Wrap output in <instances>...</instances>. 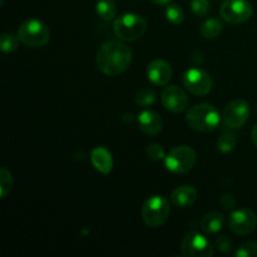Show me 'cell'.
<instances>
[{
    "label": "cell",
    "mask_w": 257,
    "mask_h": 257,
    "mask_svg": "<svg viewBox=\"0 0 257 257\" xmlns=\"http://www.w3.org/2000/svg\"><path fill=\"white\" fill-rule=\"evenodd\" d=\"M132 62V50L119 40H110L99 48L95 58L97 68L108 77L122 74Z\"/></svg>",
    "instance_id": "6da1fadb"
},
{
    "label": "cell",
    "mask_w": 257,
    "mask_h": 257,
    "mask_svg": "<svg viewBox=\"0 0 257 257\" xmlns=\"http://www.w3.org/2000/svg\"><path fill=\"white\" fill-rule=\"evenodd\" d=\"M188 127L198 132H212L220 125L221 117L215 105L208 103H201L188 110L186 115Z\"/></svg>",
    "instance_id": "7a4b0ae2"
},
{
    "label": "cell",
    "mask_w": 257,
    "mask_h": 257,
    "mask_svg": "<svg viewBox=\"0 0 257 257\" xmlns=\"http://www.w3.org/2000/svg\"><path fill=\"white\" fill-rule=\"evenodd\" d=\"M113 30L114 34L123 42H135L145 35L147 30V23L141 15L128 13L115 19Z\"/></svg>",
    "instance_id": "3957f363"
},
{
    "label": "cell",
    "mask_w": 257,
    "mask_h": 257,
    "mask_svg": "<svg viewBox=\"0 0 257 257\" xmlns=\"http://www.w3.org/2000/svg\"><path fill=\"white\" fill-rule=\"evenodd\" d=\"M23 44L30 48H43L50 39V30L38 19H28L19 27L17 33Z\"/></svg>",
    "instance_id": "277c9868"
},
{
    "label": "cell",
    "mask_w": 257,
    "mask_h": 257,
    "mask_svg": "<svg viewBox=\"0 0 257 257\" xmlns=\"http://www.w3.org/2000/svg\"><path fill=\"white\" fill-rule=\"evenodd\" d=\"M171 207L168 201L162 196H152L142 207V218L152 228L161 227L170 217Z\"/></svg>",
    "instance_id": "5b68a950"
},
{
    "label": "cell",
    "mask_w": 257,
    "mask_h": 257,
    "mask_svg": "<svg viewBox=\"0 0 257 257\" xmlns=\"http://www.w3.org/2000/svg\"><path fill=\"white\" fill-rule=\"evenodd\" d=\"M196 163V152L188 146L175 147L165 158V166L173 173H186Z\"/></svg>",
    "instance_id": "8992f818"
},
{
    "label": "cell",
    "mask_w": 257,
    "mask_h": 257,
    "mask_svg": "<svg viewBox=\"0 0 257 257\" xmlns=\"http://www.w3.org/2000/svg\"><path fill=\"white\" fill-rule=\"evenodd\" d=\"M252 5L247 0H225L220 8L221 18L228 24H242L252 17Z\"/></svg>",
    "instance_id": "52a82bcc"
},
{
    "label": "cell",
    "mask_w": 257,
    "mask_h": 257,
    "mask_svg": "<svg viewBox=\"0 0 257 257\" xmlns=\"http://www.w3.org/2000/svg\"><path fill=\"white\" fill-rule=\"evenodd\" d=\"M181 252L185 257H211L213 255V248L205 236L192 231L183 237Z\"/></svg>",
    "instance_id": "ba28073f"
},
{
    "label": "cell",
    "mask_w": 257,
    "mask_h": 257,
    "mask_svg": "<svg viewBox=\"0 0 257 257\" xmlns=\"http://www.w3.org/2000/svg\"><path fill=\"white\" fill-rule=\"evenodd\" d=\"M183 85L195 95H206L212 90V78L200 68H191L183 74Z\"/></svg>",
    "instance_id": "9c48e42d"
},
{
    "label": "cell",
    "mask_w": 257,
    "mask_h": 257,
    "mask_svg": "<svg viewBox=\"0 0 257 257\" xmlns=\"http://www.w3.org/2000/svg\"><path fill=\"white\" fill-rule=\"evenodd\" d=\"M250 115V105L245 99H235L226 105L223 110V123L230 130L242 127Z\"/></svg>",
    "instance_id": "30bf717a"
},
{
    "label": "cell",
    "mask_w": 257,
    "mask_h": 257,
    "mask_svg": "<svg viewBox=\"0 0 257 257\" xmlns=\"http://www.w3.org/2000/svg\"><path fill=\"white\" fill-rule=\"evenodd\" d=\"M228 226L235 235L247 236L255 231L257 226V216L248 208L235 210L230 215Z\"/></svg>",
    "instance_id": "8fae6325"
},
{
    "label": "cell",
    "mask_w": 257,
    "mask_h": 257,
    "mask_svg": "<svg viewBox=\"0 0 257 257\" xmlns=\"http://www.w3.org/2000/svg\"><path fill=\"white\" fill-rule=\"evenodd\" d=\"M161 100H162L163 107L173 113L183 112L188 104L187 94L177 85L166 87L161 95Z\"/></svg>",
    "instance_id": "7c38bea8"
},
{
    "label": "cell",
    "mask_w": 257,
    "mask_h": 257,
    "mask_svg": "<svg viewBox=\"0 0 257 257\" xmlns=\"http://www.w3.org/2000/svg\"><path fill=\"white\" fill-rule=\"evenodd\" d=\"M147 77L155 85H166L172 78V68L166 60L155 59L148 64Z\"/></svg>",
    "instance_id": "4fadbf2b"
},
{
    "label": "cell",
    "mask_w": 257,
    "mask_h": 257,
    "mask_svg": "<svg viewBox=\"0 0 257 257\" xmlns=\"http://www.w3.org/2000/svg\"><path fill=\"white\" fill-rule=\"evenodd\" d=\"M138 127L145 135L156 136L162 131L163 122L162 118L156 112L150 109H146L138 114Z\"/></svg>",
    "instance_id": "5bb4252c"
},
{
    "label": "cell",
    "mask_w": 257,
    "mask_h": 257,
    "mask_svg": "<svg viewBox=\"0 0 257 257\" xmlns=\"http://www.w3.org/2000/svg\"><path fill=\"white\" fill-rule=\"evenodd\" d=\"M90 162L98 172L108 175L113 170V158L109 151L104 147H97L90 153Z\"/></svg>",
    "instance_id": "9a60e30c"
},
{
    "label": "cell",
    "mask_w": 257,
    "mask_h": 257,
    "mask_svg": "<svg viewBox=\"0 0 257 257\" xmlns=\"http://www.w3.org/2000/svg\"><path fill=\"white\" fill-rule=\"evenodd\" d=\"M197 200V192L192 186H180L171 195V201L176 207L187 208L191 207Z\"/></svg>",
    "instance_id": "2e32d148"
},
{
    "label": "cell",
    "mask_w": 257,
    "mask_h": 257,
    "mask_svg": "<svg viewBox=\"0 0 257 257\" xmlns=\"http://www.w3.org/2000/svg\"><path fill=\"white\" fill-rule=\"evenodd\" d=\"M223 226V216L220 212H208L201 221V228L206 233H217Z\"/></svg>",
    "instance_id": "e0dca14e"
},
{
    "label": "cell",
    "mask_w": 257,
    "mask_h": 257,
    "mask_svg": "<svg viewBox=\"0 0 257 257\" xmlns=\"http://www.w3.org/2000/svg\"><path fill=\"white\" fill-rule=\"evenodd\" d=\"M222 32V23L217 18H210L200 28V33L205 39H215Z\"/></svg>",
    "instance_id": "ac0fdd59"
},
{
    "label": "cell",
    "mask_w": 257,
    "mask_h": 257,
    "mask_svg": "<svg viewBox=\"0 0 257 257\" xmlns=\"http://www.w3.org/2000/svg\"><path fill=\"white\" fill-rule=\"evenodd\" d=\"M95 10H97L98 17L105 22H110L117 15V7L113 0H98Z\"/></svg>",
    "instance_id": "d6986e66"
},
{
    "label": "cell",
    "mask_w": 257,
    "mask_h": 257,
    "mask_svg": "<svg viewBox=\"0 0 257 257\" xmlns=\"http://www.w3.org/2000/svg\"><path fill=\"white\" fill-rule=\"evenodd\" d=\"M166 18L172 24L178 25L185 20V12L177 4H168L166 8Z\"/></svg>",
    "instance_id": "ffe728a7"
},
{
    "label": "cell",
    "mask_w": 257,
    "mask_h": 257,
    "mask_svg": "<svg viewBox=\"0 0 257 257\" xmlns=\"http://www.w3.org/2000/svg\"><path fill=\"white\" fill-rule=\"evenodd\" d=\"M19 38L12 33H4L0 39V48L4 53H13L19 47Z\"/></svg>",
    "instance_id": "44dd1931"
},
{
    "label": "cell",
    "mask_w": 257,
    "mask_h": 257,
    "mask_svg": "<svg viewBox=\"0 0 257 257\" xmlns=\"http://www.w3.org/2000/svg\"><path fill=\"white\" fill-rule=\"evenodd\" d=\"M156 98H157V95H156L155 90H152L151 88H143V89L138 90L135 100L141 107H148L156 102Z\"/></svg>",
    "instance_id": "7402d4cb"
},
{
    "label": "cell",
    "mask_w": 257,
    "mask_h": 257,
    "mask_svg": "<svg viewBox=\"0 0 257 257\" xmlns=\"http://www.w3.org/2000/svg\"><path fill=\"white\" fill-rule=\"evenodd\" d=\"M236 147V136L232 133H223L217 141V148L220 152L228 153Z\"/></svg>",
    "instance_id": "603a6c76"
},
{
    "label": "cell",
    "mask_w": 257,
    "mask_h": 257,
    "mask_svg": "<svg viewBox=\"0 0 257 257\" xmlns=\"http://www.w3.org/2000/svg\"><path fill=\"white\" fill-rule=\"evenodd\" d=\"M12 173H10V171H8L7 168H2V170H0V196H2V198L7 197L8 193L12 191Z\"/></svg>",
    "instance_id": "cb8c5ba5"
},
{
    "label": "cell",
    "mask_w": 257,
    "mask_h": 257,
    "mask_svg": "<svg viewBox=\"0 0 257 257\" xmlns=\"http://www.w3.org/2000/svg\"><path fill=\"white\" fill-rule=\"evenodd\" d=\"M191 10L196 17H206L210 12V2L208 0H192L191 2Z\"/></svg>",
    "instance_id": "d4e9b609"
},
{
    "label": "cell",
    "mask_w": 257,
    "mask_h": 257,
    "mask_svg": "<svg viewBox=\"0 0 257 257\" xmlns=\"http://www.w3.org/2000/svg\"><path fill=\"white\" fill-rule=\"evenodd\" d=\"M237 257H257V242L247 241L237 248L235 253Z\"/></svg>",
    "instance_id": "484cf974"
},
{
    "label": "cell",
    "mask_w": 257,
    "mask_h": 257,
    "mask_svg": "<svg viewBox=\"0 0 257 257\" xmlns=\"http://www.w3.org/2000/svg\"><path fill=\"white\" fill-rule=\"evenodd\" d=\"M146 153L153 161H165L166 158L165 150L162 148V146L157 145V143H152V145L148 146L147 150H146Z\"/></svg>",
    "instance_id": "4316f807"
},
{
    "label": "cell",
    "mask_w": 257,
    "mask_h": 257,
    "mask_svg": "<svg viewBox=\"0 0 257 257\" xmlns=\"http://www.w3.org/2000/svg\"><path fill=\"white\" fill-rule=\"evenodd\" d=\"M216 245H217L218 250H220L221 252L227 253L230 252L231 248H232V241L228 238V236L222 235L220 236V237H217V240H216Z\"/></svg>",
    "instance_id": "83f0119b"
},
{
    "label": "cell",
    "mask_w": 257,
    "mask_h": 257,
    "mask_svg": "<svg viewBox=\"0 0 257 257\" xmlns=\"http://www.w3.org/2000/svg\"><path fill=\"white\" fill-rule=\"evenodd\" d=\"M220 203L223 206V208H226V210H232L236 206V200L232 195H230V193H225V195L221 196Z\"/></svg>",
    "instance_id": "f1b7e54d"
},
{
    "label": "cell",
    "mask_w": 257,
    "mask_h": 257,
    "mask_svg": "<svg viewBox=\"0 0 257 257\" xmlns=\"http://www.w3.org/2000/svg\"><path fill=\"white\" fill-rule=\"evenodd\" d=\"M251 138H252L253 145H255V147L257 148V123L255 124V127L252 128V132H251Z\"/></svg>",
    "instance_id": "f546056e"
},
{
    "label": "cell",
    "mask_w": 257,
    "mask_h": 257,
    "mask_svg": "<svg viewBox=\"0 0 257 257\" xmlns=\"http://www.w3.org/2000/svg\"><path fill=\"white\" fill-rule=\"evenodd\" d=\"M151 2H152L153 4L161 5V7H163V5H168V4H170L171 0H151Z\"/></svg>",
    "instance_id": "4dcf8cb0"
},
{
    "label": "cell",
    "mask_w": 257,
    "mask_h": 257,
    "mask_svg": "<svg viewBox=\"0 0 257 257\" xmlns=\"http://www.w3.org/2000/svg\"><path fill=\"white\" fill-rule=\"evenodd\" d=\"M256 109H257V108H256Z\"/></svg>",
    "instance_id": "1f68e13d"
}]
</instances>
